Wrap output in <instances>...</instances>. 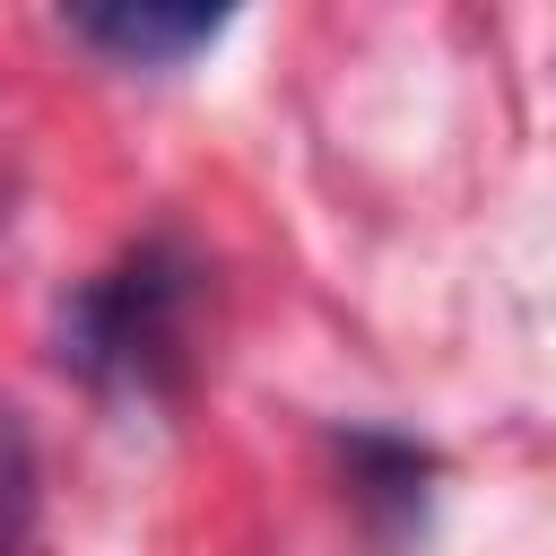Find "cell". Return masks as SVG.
<instances>
[{"label":"cell","mask_w":556,"mask_h":556,"mask_svg":"<svg viewBox=\"0 0 556 556\" xmlns=\"http://www.w3.org/2000/svg\"><path fill=\"white\" fill-rule=\"evenodd\" d=\"M26 504H35V460H26V434H17V417H0V556L17 547V530H26Z\"/></svg>","instance_id":"3957f363"},{"label":"cell","mask_w":556,"mask_h":556,"mask_svg":"<svg viewBox=\"0 0 556 556\" xmlns=\"http://www.w3.org/2000/svg\"><path fill=\"white\" fill-rule=\"evenodd\" d=\"M182 304H191V261L174 243H139L61 304V365L87 374L96 391H174Z\"/></svg>","instance_id":"6da1fadb"},{"label":"cell","mask_w":556,"mask_h":556,"mask_svg":"<svg viewBox=\"0 0 556 556\" xmlns=\"http://www.w3.org/2000/svg\"><path fill=\"white\" fill-rule=\"evenodd\" d=\"M70 35L130 61V70H174L191 52H208L226 35V9H148V0H113V9H70Z\"/></svg>","instance_id":"7a4b0ae2"}]
</instances>
